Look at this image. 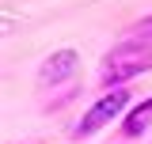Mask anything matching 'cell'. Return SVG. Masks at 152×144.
<instances>
[{
    "label": "cell",
    "mask_w": 152,
    "mask_h": 144,
    "mask_svg": "<svg viewBox=\"0 0 152 144\" xmlns=\"http://www.w3.org/2000/svg\"><path fill=\"white\" fill-rule=\"evenodd\" d=\"M148 125H152V95H148V99H141L137 106L126 110V118H122V137L133 140V137H141Z\"/></svg>",
    "instance_id": "4"
},
{
    "label": "cell",
    "mask_w": 152,
    "mask_h": 144,
    "mask_svg": "<svg viewBox=\"0 0 152 144\" xmlns=\"http://www.w3.org/2000/svg\"><path fill=\"white\" fill-rule=\"evenodd\" d=\"M129 38H141V42H152V15L137 19V23L129 27Z\"/></svg>",
    "instance_id": "5"
},
{
    "label": "cell",
    "mask_w": 152,
    "mask_h": 144,
    "mask_svg": "<svg viewBox=\"0 0 152 144\" xmlns=\"http://www.w3.org/2000/svg\"><path fill=\"white\" fill-rule=\"evenodd\" d=\"M152 68V42H141V38H126L118 42L110 53L103 57V68H99V84L103 87H122L129 84L133 76Z\"/></svg>",
    "instance_id": "1"
},
{
    "label": "cell",
    "mask_w": 152,
    "mask_h": 144,
    "mask_svg": "<svg viewBox=\"0 0 152 144\" xmlns=\"http://www.w3.org/2000/svg\"><path fill=\"white\" fill-rule=\"evenodd\" d=\"M129 99H133V95L126 91V84H122V87H107V91H103V95H99V99L91 103V106H88V114H84V118H80V121L72 125V133H69V137H72V140L95 137V133L107 125V121L122 118V114L129 110Z\"/></svg>",
    "instance_id": "2"
},
{
    "label": "cell",
    "mask_w": 152,
    "mask_h": 144,
    "mask_svg": "<svg viewBox=\"0 0 152 144\" xmlns=\"http://www.w3.org/2000/svg\"><path fill=\"white\" fill-rule=\"evenodd\" d=\"M148 144H152V140H148Z\"/></svg>",
    "instance_id": "6"
},
{
    "label": "cell",
    "mask_w": 152,
    "mask_h": 144,
    "mask_svg": "<svg viewBox=\"0 0 152 144\" xmlns=\"http://www.w3.org/2000/svg\"><path fill=\"white\" fill-rule=\"evenodd\" d=\"M76 49H57V53H50L42 65H38V84L42 87H57V84H65L69 76L76 72Z\"/></svg>",
    "instance_id": "3"
}]
</instances>
